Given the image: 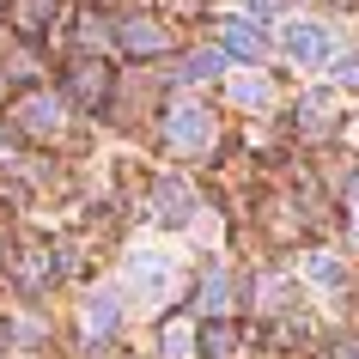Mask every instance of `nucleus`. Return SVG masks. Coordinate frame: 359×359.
<instances>
[{
    "label": "nucleus",
    "instance_id": "obj_1",
    "mask_svg": "<svg viewBox=\"0 0 359 359\" xmlns=\"http://www.w3.org/2000/svg\"><path fill=\"white\" fill-rule=\"evenodd\" d=\"M280 43H286V55L304 61V67H323V61L335 55V31H329V25H317V19H292Z\"/></svg>",
    "mask_w": 359,
    "mask_h": 359
},
{
    "label": "nucleus",
    "instance_id": "obj_2",
    "mask_svg": "<svg viewBox=\"0 0 359 359\" xmlns=\"http://www.w3.org/2000/svg\"><path fill=\"white\" fill-rule=\"evenodd\" d=\"M128 280H134V292L165 299L170 286H177V262H170L165 250H134V256H128Z\"/></svg>",
    "mask_w": 359,
    "mask_h": 359
},
{
    "label": "nucleus",
    "instance_id": "obj_3",
    "mask_svg": "<svg viewBox=\"0 0 359 359\" xmlns=\"http://www.w3.org/2000/svg\"><path fill=\"white\" fill-rule=\"evenodd\" d=\"M165 140L177 152H201L213 140V116L201 110V104H177V110L165 116Z\"/></svg>",
    "mask_w": 359,
    "mask_h": 359
},
{
    "label": "nucleus",
    "instance_id": "obj_4",
    "mask_svg": "<svg viewBox=\"0 0 359 359\" xmlns=\"http://www.w3.org/2000/svg\"><path fill=\"white\" fill-rule=\"evenodd\" d=\"M116 323H122V299H116V292H92V299H86V329H92V335H110Z\"/></svg>",
    "mask_w": 359,
    "mask_h": 359
},
{
    "label": "nucleus",
    "instance_id": "obj_5",
    "mask_svg": "<svg viewBox=\"0 0 359 359\" xmlns=\"http://www.w3.org/2000/svg\"><path fill=\"white\" fill-rule=\"evenodd\" d=\"M19 122H25L31 134H55V128H61V104H55V97H31V104L19 110Z\"/></svg>",
    "mask_w": 359,
    "mask_h": 359
},
{
    "label": "nucleus",
    "instance_id": "obj_6",
    "mask_svg": "<svg viewBox=\"0 0 359 359\" xmlns=\"http://www.w3.org/2000/svg\"><path fill=\"white\" fill-rule=\"evenodd\" d=\"M189 317H170L165 323V335H158V359H189Z\"/></svg>",
    "mask_w": 359,
    "mask_h": 359
},
{
    "label": "nucleus",
    "instance_id": "obj_7",
    "mask_svg": "<svg viewBox=\"0 0 359 359\" xmlns=\"http://www.w3.org/2000/svg\"><path fill=\"white\" fill-rule=\"evenodd\" d=\"M231 97H238V104H250V110H262L268 97H274V86H268L262 74H238V79H231Z\"/></svg>",
    "mask_w": 359,
    "mask_h": 359
},
{
    "label": "nucleus",
    "instance_id": "obj_8",
    "mask_svg": "<svg viewBox=\"0 0 359 359\" xmlns=\"http://www.w3.org/2000/svg\"><path fill=\"white\" fill-rule=\"evenodd\" d=\"M152 208L165 213V226H177V219H183V208H189L183 183H158V189H152Z\"/></svg>",
    "mask_w": 359,
    "mask_h": 359
},
{
    "label": "nucleus",
    "instance_id": "obj_9",
    "mask_svg": "<svg viewBox=\"0 0 359 359\" xmlns=\"http://www.w3.org/2000/svg\"><path fill=\"white\" fill-rule=\"evenodd\" d=\"M304 274H311L317 286H329V292H335V286L347 280V268H341L335 256H323V250H317V256H304Z\"/></svg>",
    "mask_w": 359,
    "mask_h": 359
},
{
    "label": "nucleus",
    "instance_id": "obj_10",
    "mask_svg": "<svg viewBox=\"0 0 359 359\" xmlns=\"http://www.w3.org/2000/svg\"><path fill=\"white\" fill-rule=\"evenodd\" d=\"M226 299H231V280H226V268H213L208 292H201V311H208V317H226Z\"/></svg>",
    "mask_w": 359,
    "mask_h": 359
},
{
    "label": "nucleus",
    "instance_id": "obj_11",
    "mask_svg": "<svg viewBox=\"0 0 359 359\" xmlns=\"http://www.w3.org/2000/svg\"><path fill=\"white\" fill-rule=\"evenodd\" d=\"M226 37H231V49H238V55H262V49H268V37L256 31V25H244V19H231Z\"/></svg>",
    "mask_w": 359,
    "mask_h": 359
},
{
    "label": "nucleus",
    "instance_id": "obj_12",
    "mask_svg": "<svg viewBox=\"0 0 359 359\" xmlns=\"http://www.w3.org/2000/svg\"><path fill=\"white\" fill-rule=\"evenodd\" d=\"M213 74H219V55L208 49V55H189V61H183V74H177V79H213Z\"/></svg>",
    "mask_w": 359,
    "mask_h": 359
},
{
    "label": "nucleus",
    "instance_id": "obj_13",
    "mask_svg": "<svg viewBox=\"0 0 359 359\" xmlns=\"http://www.w3.org/2000/svg\"><path fill=\"white\" fill-rule=\"evenodd\" d=\"M341 359H359V347H353V353H341Z\"/></svg>",
    "mask_w": 359,
    "mask_h": 359
}]
</instances>
